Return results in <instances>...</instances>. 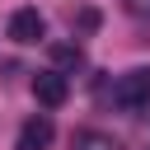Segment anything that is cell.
Returning <instances> with one entry per match:
<instances>
[{"label":"cell","instance_id":"cell-1","mask_svg":"<svg viewBox=\"0 0 150 150\" xmlns=\"http://www.w3.org/2000/svg\"><path fill=\"white\" fill-rule=\"evenodd\" d=\"M112 103L127 108V112L145 108V103H150V70H127V75L112 84Z\"/></svg>","mask_w":150,"mask_h":150},{"label":"cell","instance_id":"cell-2","mask_svg":"<svg viewBox=\"0 0 150 150\" xmlns=\"http://www.w3.org/2000/svg\"><path fill=\"white\" fill-rule=\"evenodd\" d=\"M33 94H38L42 108H61V103L70 98V84H66L61 70H38V75H33Z\"/></svg>","mask_w":150,"mask_h":150},{"label":"cell","instance_id":"cell-3","mask_svg":"<svg viewBox=\"0 0 150 150\" xmlns=\"http://www.w3.org/2000/svg\"><path fill=\"white\" fill-rule=\"evenodd\" d=\"M42 33H47V19H42L38 9H14V19H9V38H14V42L33 47Z\"/></svg>","mask_w":150,"mask_h":150},{"label":"cell","instance_id":"cell-4","mask_svg":"<svg viewBox=\"0 0 150 150\" xmlns=\"http://www.w3.org/2000/svg\"><path fill=\"white\" fill-rule=\"evenodd\" d=\"M52 136H56L52 117H28V122H23V131H19V150H47V145H52Z\"/></svg>","mask_w":150,"mask_h":150},{"label":"cell","instance_id":"cell-5","mask_svg":"<svg viewBox=\"0 0 150 150\" xmlns=\"http://www.w3.org/2000/svg\"><path fill=\"white\" fill-rule=\"evenodd\" d=\"M70 150H117V141H112L108 131H94V127H89V131H75V145H70Z\"/></svg>","mask_w":150,"mask_h":150},{"label":"cell","instance_id":"cell-6","mask_svg":"<svg viewBox=\"0 0 150 150\" xmlns=\"http://www.w3.org/2000/svg\"><path fill=\"white\" fill-rule=\"evenodd\" d=\"M52 56H56V66H80V61H84V52H80V47H70V42L52 47Z\"/></svg>","mask_w":150,"mask_h":150},{"label":"cell","instance_id":"cell-7","mask_svg":"<svg viewBox=\"0 0 150 150\" xmlns=\"http://www.w3.org/2000/svg\"><path fill=\"white\" fill-rule=\"evenodd\" d=\"M127 14H136V19H150V0H127Z\"/></svg>","mask_w":150,"mask_h":150}]
</instances>
